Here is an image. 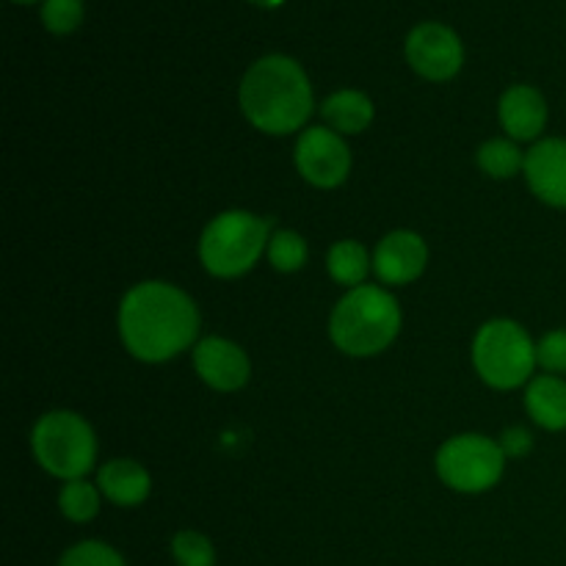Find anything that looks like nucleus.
<instances>
[{
    "instance_id": "obj_1",
    "label": "nucleus",
    "mask_w": 566,
    "mask_h": 566,
    "mask_svg": "<svg viewBox=\"0 0 566 566\" xmlns=\"http://www.w3.org/2000/svg\"><path fill=\"white\" fill-rule=\"evenodd\" d=\"M116 324L130 357L158 365L197 346L202 318L197 302L182 287L147 280L125 293Z\"/></svg>"
},
{
    "instance_id": "obj_2",
    "label": "nucleus",
    "mask_w": 566,
    "mask_h": 566,
    "mask_svg": "<svg viewBox=\"0 0 566 566\" xmlns=\"http://www.w3.org/2000/svg\"><path fill=\"white\" fill-rule=\"evenodd\" d=\"M238 105L252 127L269 136H287L307 127L315 108L313 83L296 59L282 53L263 55L243 75Z\"/></svg>"
},
{
    "instance_id": "obj_3",
    "label": "nucleus",
    "mask_w": 566,
    "mask_h": 566,
    "mask_svg": "<svg viewBox=\"0 0 566 566\" xmlns=\"http://www.w3.org/2000/svg\"><path fill=\"white\" fill-rule=\"evenodd\" d=\"M403 324L398 298L381 285L346 291L329 315V337L348 357H376L392 346Z\"/></svg>"
},
{
    "instance_id": "obj_4",
    "label": "nucleus",
    "mask_w": 566,
    "mask_h": 566,
    "mask_svg": "<svg viewBox=\"0 0 566 566\" xmlns=\"http://www.w3.org/2000/svg\"><path fill=\"white\" fill-rule=\"evenodd\" d=\"M271 235V221L263 216L249 210H224L213 216L199 235V263L216 280H238L269 252Z\"/></svg>"
},
{
    "instance_id": "obj_5",
    "label": "nucleus",
    "mask_w": 566,
    "mask_h": 566,
    "mask_svg": "<svg viewBox=\"0 0 566 566\" xmlns=\"http://www.w3.org/2000/svg\"><path fill=\"white\" fill-rule=\"evenodd\" d=\"M31 451L39 468L53 479H86L97 464V434L83 415L53 409L33 423Z\"/></svg>"
},
{
    "instance_id": "obj_6",
    "label": "nucleus",
    "mask_w": 566,
    "mask_h": 566,
    "mask_svg": "<svg viewBox=\"0 0 566 566\" xmlns=\"http://www.w3.org/2000/svg\"><path fill=\"white\" fill-rule=\"evenodd\" d=\"M473 368L495 390H517L534 379L536 340L512 318H492L473 337Z\"/></svg>"
},
{
    "instance_id": "obj_7",
    "label": "nucleus",
    "mask_w": 566,
    "mask_h": 566,
    "mask_svg": "<svg viewBox=\"0 0 566 566\" xmlns=\"http://www.w3.org/2000/svg\"><path fill=\"white\" fill-rule=\"evenodd\" d=\"M506 451L501 442L484 434H457L442 442L434 468L446 486L462 495L492 490L506 473Z\"/></svg>"
},
{
    "instance_id": "obj_8",
    "label": "nucleus",
    "mask_w": 566,
    "mask_h": 566,
    "mask_svg": "<svg viewBox=\"0 0 566 566\" xmlns=\"http://www.w3.org/2000/svg\"><path fill=\"white\" fill-rule=\"evenodd\" d=\"M293 160L302 180L324 191L343 186L352 175V149L346 138L326 125H310L298 133Z\"/></svg>"
},
{
    "instance_id": "obj_9",
    "label": "nucleus",
    "mask_w": 566,
    "mask_h": 566,
    "mask_svg": "<svg viewBox=\"0 0 566 566\" xmlns=\"http://www.w3.org/2000/svg\"><path fill=\"white\" fill-rule=\"evenodd\" d=\"M407 61L426 81H451L464 64V44L451 25L420 22L407 36Z\"/></svg>"
},
{
    "instance_id": "obj_10",
    "label": "nucleus",
    "mask_w": 566,
    "mask_h": 566,
    "mask_svg": "<svg viewBox=\"0 0 566 566\" xmlns=\"http://www.w3.org/2000/svg\"><path fill=\"white\" fill-rule=\"evenodd\" d=\"M191 359L199 379L216 392L241 390V387L249 385V376H252L249 354L238 343L227 340V337H202L191 348Z\"/></svg>"
},
{
    "instance_id": "obj_11",
    "label": "nucleus",
    "mask_w": 566,
    "mask_h": 566,
    "mask_svg": "<svg viewBox=\"0 0 566 566\" xmlns=\"http://www.w3.org/2000/svg\"><path fill=\"white\" fill-rule=\"evenodd\" d=\"M429 265V247L423 235L412 230H392L376 243L374 274L381 285L401 287L420 280Z\"/></svg>"
},
{
    "instance_id": "obj_12",
    "label": "nucleus",
    "mask_w": 566,
    "mask_h": 566,
    "mask_svg": "<svg viewBox=\"0 0 566 566\" xmlns=\"http://www.w3.org/2000/svg\"><path fill=\"white\" fill-rule=\"evenodd\" d=\"M525 182L539 202L566 210V138H539L525 153Z\"/></svg>"
},
{
    "instance_id": "obj_13",
    "label": "nucleus",
    "mask_w": 566,
    "mask_h": 566,
    "mask_svg": "<svg viewBox=\"0 0 566 566\" xmlns=\"http://www.w3.org/2000/svg\"><path fill=\"white\" fill-rule=\"evenodd\" d=\"M497 119L512 142H539L547 127V99L531 83H514L501 94Z\"/></svg>"
},
{
    "instance_id": "obj_14",
    "label": "nucleus",
    "mask_w": 566,
    "mask_h": 566,
    "mask_svg": "<svg viewBox=\"0 0 566 566\" xmlns=\"http://www.w3.org/2000/svg\"><path fill=\"white\" fill-rule=\"evenodd\" d=\"M94 484L99 486L105 501H111L119 509H136L142 506L144 501L153 492V475L136 459H111L103 468L97 470V481Z\"/></svg>"
},
{
    "instance_id": "obj_15",
    "label": "nucleus",
    "mask_w": 566,
    "mask_h": 566,
    "mask_svg": "<svg viewBox=\"0 0 566 566\" xmlns=\"http://www.w3.org/2000/svg\"><path fill=\"white\" fill-rule=\"evenodd\" d=\"M525 412L539 429L566 431V379L539 374L525 387Z\"/></svg>"
},
{
    "instance_id": "obj_16",
    "label": "nucleus",
    "mask_w": 566,
    "mask_h": 566,
    "mask_svg": "<svg viewBox=\"0 0 566 566\" xmlns=\"http://www.w3.org/2000/svg\"><path fill=\"white\" fill-rule=\"evenodd\" d=\"M321 116L326 119V127L337 130L340 136H357V133L368 130L374 122L376 108L374 99L359 88H340V92L329 94L321 105Z\"/></svg>"
},
{
    "instance_id": "obj_17",
    "label": "nucleus",
    "mask_w": 566,
    "mask_h": 566,
    "mask_svg": "<svg viewBox=\"0 0 566 566\" xmlns=\"http://www.w3.org/2000/svg\"><path fill=\"white\" fill-rule=\"evenodd\" d=\"M326 271L337 285L354 291V287L365 285L368 274L374 271V254H368V249L359 241L343 238L326 254Z\"/></svg>"
},
{
    "instance_id": "obj_18",
    "label": "nucleus",
    "mask_w": 566,
    "mask_h": 566,
    "mask_svg": "<svg viewBox=\"0 0 566 566\" xmlns=\"http://www.w3.org/2000/svg\"><path fill=\"white\" fill-rule=\"evenodd\" d=\"M479 169L490 175L492 180H512V177L523 175L525 169V153L517 147L512 138H490L475 153Z\"/></svg>"
},
{
    "instance_id": "obj_19",
    "label": "nucleus",
    "mask_w": 566,
    "mask_h": 566,
    "mask_svg": "<svg viewBox=\"0 0 566 566\" xmlns=\"http://www.w3.org/2000/svg\"><path fill=\"white\" fill-rule=\"evenodd\" d=\"M99 503H103V492L97 484L88 479L64 481L59 490V512L64 514L70 523H92L99 514Z\"/></svg>"
},
{
    "instance_id": "obj_20",
    "label": "nucleus",
    "mask_w": 566,
    "mask_h": 566,
    "mask_svg": "<svg viewBox=\"0 0 566 566\" xmlns=\"http://www.w3.org/2000/svg\"><path fill=\"white\" fill-rule=\"evenodd\" d=\"M265 258H269L271 269H276L280 274H296V271H302L304 263H307L310 247L307 241H304L302 232L274 230Z\"/></svg>"
},
{
    "instance_id": "obj_21",
    "label": "nucleus",
    "mask_w": 566,
    "mask_h": 566,
    "mask_svg": "<svg viewBox=\"0 0 566 566\" xmlns=\"http://www.w3.org/2000/svg\"><path fill=\"white\" fill-rule=\"evenodd\" d=\"M171 558L177 566H216V547L199 531H180L171 536Z\"/></svg>"
},
{
    "instance_id": "obj_22",
    "label": "nucleus",
    "mask_w": 566,
    "mask_h": 566,
    "mask_svg": "<svg viewBox=\"0 0 566 566\" xmlns=\"http://www.w3.org/2000/svg\"><path fill=\"white\" fill-rule=\"evenodd\" d=\"M59 566H127V564L116 547L105 545V542L99 539H86L72 545L70 551L61 556Z\"/></svg>"
},
{
    "instance_id": "obj_23",
    "label": "nucleus",
    "mask_w": 566,
    "mask_h": 566,
    "mask_svg": "<svg viewBox=\"0 0 566 566\" xmlns=\"http://www.w3.org/2000/svg\"><path fill=\"white\" fill-rule=\"evenodd\" d=\"M42 22L50 33H72L83 22V0H44Z\"/></svg>"
},
{
    "instance_id": "obj_24",
    "label": "nucleus",
    "mask_w": 566,
    "mask_h": 566,
    "mask_svg": "<svg viewBox=\"0 0 566 566\" xmlns=\"http://www.w3.org/2000/svg\"><path fill=\"white\" fill-rule=\"evenodd\" d=\"M536 365L545 374L566 376V329H553L536 340Z\"/></svg>"
},
{
    "instance_id": "obj_25",
    "label": "nucleus",
    "mask_w": 566,
    "mask_h": 566,
    "mask_svg": "<svg viewBox=\"0 0 566 566\" xmlns=\"http://www.w3.org/2000/svg\"><path fill=\"white\" fill-rule=\"evenodd\" d=\"M497 442H501V448L506 451L509 459H523L534 451V437H531V431L523 429V426L506 429Z\"/></svg>"
},
{
    "instance_id": "obj_26",
    "label": "nucleus",
    "mask_w": 566,
    "mask_h": 566,
    "mask_svg": "<svg viewBox=\"0 0 566 566\" xmlns=\"http://www.w3.org/2000/svg\"><path fill=\"white\" fill-rule=\"evenodd\" d=\"M254 3H260V6H276V3H280V0H254Z\"/></svg>"
},
{
    "instance_id": "obj_27",
    "label": "nucleus",
    "mask_w": 566,
    "mask_h": 566,
    "mask_svg": "<svg viewBox=\"0 0 566 566\" xmlns=\"http://www.w3.org/2000/svg\"><path fill=\"white\" fill-rule=\"evenodd\" d=\"M17 3H36V0H17Z\"/></svg>"
}]
</instances>
